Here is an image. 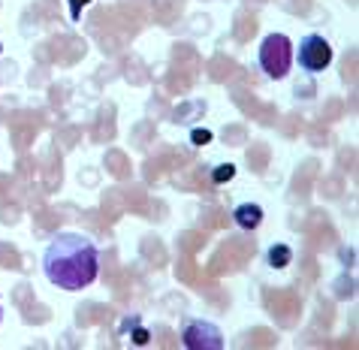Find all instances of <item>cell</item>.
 I'll use <instances>...</instances> for the list:
<instances>
[{"label":"cell","mask_w":359,"mask_h":350,"mask_svg":"<svg viewBox=\"0 0 359 350\" xmlns=\"http://www.w3.org/2000/svg\"><path fill=\"white\" fill-rule=\"evenodd\" d=\"M233 221L238 229H257L263 224V206L257 203H242L233 208Z\"/></svg>","instance_id":"5b68a950"},{"label":"cell","mask_w":359,"mask_h":350,"mask_svg":"<svg viewBox=\"0 0 359 350\" xmlns=\"http://www.w3.org/2000/svg\"><path fill=\"white\" fill-rule=\"evenodd\" d=\"M266 263L272 266V269H287V266L293 263L290 245H272V248H269V254H266Z\"/></svg>","instance_id":"8992f818"},{"label":"cell","mask_w":359,"mask_h":350,"mask_svg":"<svg viewBox=\"0 0 359 350\" xmlns=\"http://www.w3.org/2000/svg\"><path fill=\"white\" fill-rule=\"evenodd\" d=\"M91 4V0H69V18H73V22H79V18H82V9Z\"/></svg>","instance_id":"9c48e42d"},{"label":"cell","mask_w":359,"mask_h":350,"mask_svg":"<svg viewBox=\"0 0 359 350\" xmlns=\"http://www.w3.org/2000/svg\"><path fill=\"white\" fill-rule=\"evenodd\" d=\"M182 342L187 350H224V332L208 320H187Z\"/></svg>","instance_id":"277c9868"},{"label":"cell","mask_w":359,"mask_h":350,"mask_svg":"<svg viewBox=\"0 0 359 350\" xmlns=\"http://www.w3.org/2000/svg\"><path fill=\"white\" fill-rule=\"evenodd\" d=\"M257 64L269 79H284L293 64V43L287 34H269L257 48Z\"/></svg>","instance_id":"7a4b0ae2"},{"label":"cell","mask_w":359,"mask_h":350,"mask_svg":"<svg viewBox=\"0 0 359 350\" xmlns=\"http://www.w3.org/2000/svg\"><path fill=\"white\" fill-rule=\"evenodd\" d=\"M212 130H203V127H196V130H191V142L194 145H208V142H212Z\"/></svg>","instance_id":"ba28073f"},{"label":"cell","mask_w":359,"mask_h":350,"mask_svg":"<svg viewBox=\"0 0 359 350\" xmlns=\"http://www.w3.org/2000/svg\"><path fill=\"white\" fill-rule=\"evenodd\" d=\"M0 320H4V305H0Z\"/></svg>","instance_id":"8fae6325"},{"label":"cell","mask_w":359,"mask_h":350,"mask_svg":"<svg viewBox=\"0 0 359 350\" xmlns=\"http://www.w3.org/2000/svg\"><path fill=\"white\" fill-rule=\"evenodd\" d=\"M100 254L97 245L82 233H57L43 254V275L48 284L76 293L97 281Z\"/></svg>","instance_id":"6da1fadb"},{"label":"cell","mask_w":359,"mask_h":350,"mask_svg":"<svg viewBox=\"0 0 359 350\" xmlns=\"http://www.w3.org/2000/svg\"><path fill=\"white\" fill-rule=\"evenodd\" d=\"M0 52H4V43H0Z\"/></svg>","instance_id":"7c38bea8"},{"label":"cell","mask_w":359,"mask_h":350,"mask_svg":"<svg viewBox=\"0 0 359 350\" xmlns=\"http://www.w3.org/2000/svg\"><path fill=\"white\" fill-rule=\"evenodd\" d=\"M233 178H236V166H233V163L215 166V173H212V182H215V184H226V182H233Z\"/></svg>","instance_id":"52a82bcc"},{"label":"cell","mask_w":359,"mask_h":350,"mask_svg":"<svg viewBox=\"0 0 359 350\" xmlns=\"http://www.w3.org/2000/svg\"><path fill=\"white\" fill-rule=\"evenodd\" d=\"M133 342H136L139 347L148 344V332H145V329H136V332H133Z\"/></svg>","instance_id":"30bf717a"},{"label":"cell","mask_w":359,"mask_h":350,"mask_svg":"<svg viewBox=\"0 0 359 350\" xmlns=\"http://www.w3.org/2000/svg\"><path fill=\"white\" fill-rule=\"evenodd\" d=\"M296 61L305 73H323V69L332 64V46L323 34H305L302 43L296 48Z\"/></svg>","instance_id":"3957f363"}]
</instances>
